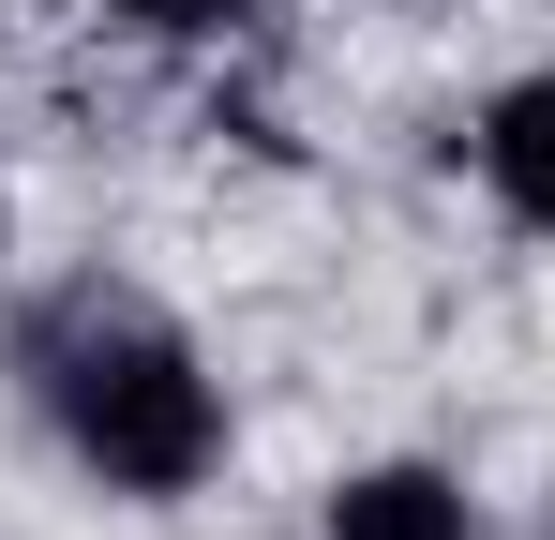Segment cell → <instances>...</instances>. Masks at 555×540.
Here are the masks:
<instances>
[{"label": "cell", "instance_id": "5b68a950", "mask_svg": "<svg viewBox=\"0 0 555 540\" xmlns=\"http://www.w3.org/2000/svg\"><path fill=\"white\" fill-rule=\"evenodd\" d=\"M0 241H15V210H0Z\"/></svg>", "mask_w": 555, "mask_h": 540}, {"label": "cell", "instance_id": "7a4b0ae2", "mask_svg": "<svg viewBox=\"0 0 555 540\" xmlns=\"http://www.w3.org/2000/svg\"><path fill=\"white\" fill-rule=\"evenodd\" d=\"M480 180H495V210L526 226V241H555V76H511L495 105H480Z\"/></svg>", "mask_w": 555, "mask_h": 540}, {"label": "cell", "instance_id": "277c9868", "mask_svg": "<svg viewBox=\"0 0 555 540\" xmlns=\"http://www.w3.org/2000/svg\"><path fill=\"white\" fill-rule=\"evenodd\" d=\"M91 15H135V30H241V15H256V0H91Z\"/></svg>", "mask_w": 555, "mask_h": 540}, {"label": "cell", "instance_id": "6da1fadb", "mask_svg": "<svg viewBox=\"0 0 555 540\" xmlns=\"http://www.w3.org/2000/svg\"><path fill=\"white\" fill-rule=\"evenodd\" d=\"M15 375H30L46 436L76 450L105 496H195V480L225 465V390H210V360L181 346V316H151L135 285L30 300Z\"/></svg>", "mask_w": 555, "mask_h": 540}, {"label": "cell", "instance_id": "3957f363", "mask_svg": "<svg viewBox=\"0 0 555 540\" xmlns=\"http://www.w3.org/2000/svg\"><path fill=\"white\" fill-rule=\"evenodd\" d=\"M331 540H480L451 465H361V480H331Z\"/></svg>", "mask_w": 555, "mask_h": 540}]
</instances>
